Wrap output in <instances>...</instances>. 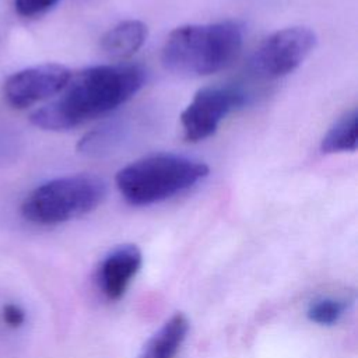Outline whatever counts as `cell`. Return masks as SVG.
Segmentation results:
<instances>
[{"label": "cell", "instance_id": "13", "mask_svg": "<svg viewBox=\"0 0 358 358\" xmlns=\"http://www.w3.org/2000/svg\"><path fill=\"white\" fill-rule=\"evenodd\" d=\"M59 0H14L15 11L21 17L32 18L52 10Z\"/></svg>", "mask_w": 358, "mask_h": 358}, {"label": "cell", "instance_id": "7", "mask_svg": "<svg viewBox=\"0 0 358 358\" xmlns=\"http://www.w3.org/2000/svg\"><path fill=\"white\" fill-rule=\"evenodd\" d=\"M70 77L71 71L63 64H38L10 76L4 84V95L13 108L24 109L57 95Z\"/></svg>", "mask_w": 358, "mask_h": 358}, {"label": "cell", "instance_id": "11", "mask_svg": "<svg viewBox=\"0 0 358 358\" xmlns=\"http://www.w3.org/2000/svg\"><path fill=\"white\" fill-rule=\"evenodd\" d=\"M358 112L351 109L345 112L324 133L320 140V151L323 154L354 152L358 145Z\"/></svg>", "mask_w": 358, "mask_h": 358}, {"label": "cell", "instance_id": "3", "mask_svg": "<svg viewBox=\"0 0 358 358\" xmlns=\"http://www.w3.org/2000/svg\"><path fill=\"white\" fill-rule=\"evenodd\" d=\"M208 173L210 168L203 161L172 152H159L120 168L115 176V183L129 204L151 206L189 190Z\"/></svg>", "mask_w": 358, "mask_h": 358}, {"label": "cell", "instance_id": "4", "mask_svg": "<svg viewBox=\"0 0 358 358\" xmlns=\"http://www.w3.org/2000/svg\"><path fill=\"white\" fill-rule=\"evenodd\" d=\"M106 183L90 173L69 175L35 187L22 201V217L38 225H56L83 217L105 200Z\"/></svg>", "mask_w": 358, "mask_h": 358}, {"label": "cell", "instance_id": "5", "mask_svg": "<svg viewBox=\"0 0 358 358\" xmlns=\"http://www.w3.org/2000/svg\"><path fill=\"white\" fill-rule=\"evenodd\" d=\"M317 36L308 27H288L264 38L249 59L250 71L262 80L281 78L296 70L315 50Z\"/></svg>", "mask_w": 358, "mask_h": 358}, {"label": "cell", "instance_id": "8", "mask_svg": "<svg viewBox=\"0 0 358 358\" xmlns=\"http://www.w3.org/2000/svg\"><path fill=\"white\" fill-rule=\"evenodd\" d=\"M143 256L136 245H120L110 250L101 262L98 282L102 294L110 299H120L141 267Z\"/></svg>", "mask_w": 358, "mask_h": 358}, {"label": "cell", "instance_id": "6", "mask_svg": "<svg viewBox=\"0 0 358 358\" xmlns=\"http://www.w3.org/2000/svg\"><path fill=\"white\" fill-rule=\"evenodd\" d=\"M246 102L245 92L234 85H208L200 88L180 113L183 138L189 143L211 137L221 122Z\"/></svg>", "mask_w": 358, "mask_h": 358}, {"label": "cell", "instance_id": "1", "mask_svg": "<svg viewBox=\"0 0 358 358\" xmlns=\"http://www.w3.org/2000/svg\"><path fill=\"white\" fill-rule=\"evenodd\" d=\"M147 71L136 63L91 66L71 74L60 95L31 113L32 124L63 131L106 115L131 99L145 84Z\"/></svg>", "mask_w": 358, "mask_h": 358}, {"label": "cell", "instance_id": "12", "mask_svg": "<svg viewBox=\"0 0 358 358\" xmlns=\"http://www.w3.org/2000/svg\"><path fill=\"white\" fill-rule=\"evenodd\" d=\"M347 299L324 296L313 301L308 308V319L320 326L337 323L347 309Z\"/></svg>", "mask_w": 358, "mask_h": 358}, {"label": "cell", "instance_id": "9", "mask_svg": "<svg viewBox=\"0 0 358 358\" xmlns=\"http://www.w3.org/2000/svg\"><path fill=\"white\" fill-rule=\"evenodd\" d=\"M148 27L140 20H124L108 29L99 42V48L108 57L123 62L131 57L147 41Z\"/></svg>", "mask_w": 358, "mask_h": 358}, {"label": "cell", "instance_id": "2", "mask_svg": "<svg viewBox=\"0 0 358 358\" xmlns=\"http://www.w3.org/2000/svg\"><path fill=\"white\" fill-rule=\"evenodd\" d=\"M243 45V28L238 21L187 24L166 38L161 60L166 70L182 77H204L231 66Z\"/></svg>", "mask_w": 358, "mask_h": 358}, {"label": "cell", "instance_id": "10", "mask_svg": "<svg viewBox=\"0 0 358 358\" xmlns=\"http://www.w3.org/2000/svg\"><path fill=\"white\" fill-rule=\"evenodd\" d=\"M189 331L187 317L178 312L151 336L138 358H175Z\"/></svg>", "mask_w": 358, "mask_h": 358}, {"label": "cell", "instance_id": "14", "mask_svg": "<svg viewBox=\"0 0 358 358\" xmlns=\"http://www.w3.org/2000/svg\"><path fill=\"white\" fill-rule=\"evenodd\" d=\"M3 320L10 327H18L24 323L25 313L20 306H17L14 303H8L3 308Z\"/></svg>", "mask_w": 358, "mask_h": 358}]
</instances>
